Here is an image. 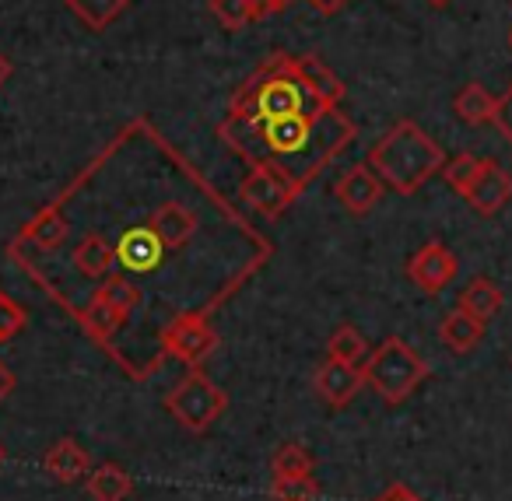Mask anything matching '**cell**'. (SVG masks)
<instances>
[{
	"label": "cell",
	"instance_id": "1",
	"mask_svg": "<svg viewBox=\"0 0 512 501\" xmlns=\"http://www.w3.org/2000/svg\"><path fill=\"white\" fill-rule=\"evenodd\" d=\"M348 88L313 53H274L228 99L218 137L249 165H271L306 190L358 127L344 113Z\"/></svg>",
	"mask_w": 512,
	"mask_h": 501
},
{
	"label": "cell",
	"instance_id": "2",
	"mask_svg": "<svg viewBox=\"0 0 512 501\" xmlns=\"http://www.w3.org/2000/svg\"><path fill=\"white\" fill-rule=\"evenodd\" d=\"M365 165L383 179V186L411 197L446 165V155L418 123L400 120L372 144L369 155H365Z\"/></svg>",
	"mask_w": 512,
	"mask_h": 501
},
{
	"label": "cell",
	"instance_id": "3",
	"mask_svg": "<svg viewBox=\"0 0 512 501\" xmlns=\"http://www.w3.org/2000/svg\"><path fill=\"white\" fill-rule=\"evenodd\" d=\"M362 375L365 386L376 389L386 403H404L428 379V365L411 344H404L400 337H386L362 361Z\"/></svg>",
	"mask_w": 512,
	"mask_h": 501
},
{
	"label": "cell",
	"instance_id": "4",
	"mask_svg": "<svg viewBox=\"0 0 512 501\" xmlns=\"http://www.w3.org/2000/svg\"><path fill=\"white\" fill-rule=\"evenodd\" d=\"M225 407H228V396L221 393L204 372H197V368H193L183 382H176V389L165 396V410H169L186 431H193V435L211 428V424L225 414Z\"/></svg>",
	"mask_w": 512,
	"mask_h": 501
},
{
	"label": "cell",
	"instance_id": "5",
	"mask_svg": "<svg viewBox=\"0 0 512 501\" xmlns=\"http://www.w3.org/2000/svg\"><path fill=\"white\" fill-rule=\"evenodd\" d=\"M162 344L183 365L200 368L214 354V347H218V333H214L207 312H179L162 330Z\"/></svg>",
	"mask_w": 512,
	"mask_h": 501
},
{
	"label": "cell",
	"instance_id": "6",
	"mask_svg": "<svg viewBox=\"0 0 512 501\" xmlns=\"http://www.w3.org/2000/svg\"><path fill=\"white\" fill-rule=\"evenodd\" d=\"M299 186L285 176V172L271 169V165H249L246 179L239 183V197L246 207H253L264 218H281L299 197Z\"/></svg>",
	"mask_w": 512,
	"mask_h": 501
},
{
	"label": "cell",
	"instance_id": "7",
	"mask_svg": "<svg viewBox=\"0 0 512 501\" xmlns=\"http://www.w3.org/2000/svg\"><path fill=\"white\" fill-rule=\"evenodd\" d=\"M477 214H498L512 200V176L495 162V158H477V169L470 183L460 193Z\"/></svg>",
	"mask_w": 512,
	"mask_h": 501
},
{
	"label": "cell",
	"instance_id": "8",
	"mask_svg": "<svg viewBox=\"0 0 512 501\" xmlns=\"http://www.w3.org/2000/svg\"><path fill=\"white\" fill-rule=\"evenodd\" d=\"M407 277H411L425 295H442L456 277V256L449 253L446 242H425V246L407 260Z\"/></svg>",
	"mask_w": 512,
	"mask_h": 501
},
{
	"label": "cell",
	"instance_id": "9",
	"mask_svg": "<svg viewBox=\"0 0 512 501\" xmlns=\"http://www.w3.org/2000/svg\"><path fill=\"white\" fill-rule=\"evenodd\" d=\"M113 249H116V263H120L127 274H151V270L162 267L165 253H169L148 225L127 228Z\"/></svg>",
	"mask_w": 512,
	"mask_h": 501
},
{
	"label": "cell",
	"instance_id": "10",
	"mask_svg": "<svg viewBox=\"0 0 512 501\" xmlns=\"http://www.w3.org/2000/svg\"><path fill=\"white\" fill-rule=\"evenodd\" d=\"M365 386V375H362V365H348V361H337V358H327L316 372V393L327 407H348Z\"/></svg>",
	"mask_w": 512,
	"mask_h": 501
},
{
	"label": "cell",
	"instance_id": "11",
	"mask_svg": "<svg viewBox=\"0 0 512 501\" xmlns=\"http://www.w3.org/2000/svg\"><path fill=\"white\" fill-rule=\"evenodd\" d=\"M334 197L341 200L344 211L362 218V214H369L372 207L383 200V179H379L369 165H351L334 183Z\"/></svg>",
	"mask_w": 512,
	"mask_h": 501
},
{
	"label": "cell",
	"instance_id": "12",
	"mask_svg": "<svg viewBox=\"0 0 512 501\" xmlns=\"http://www.w3.org/2000/svg\"><path fill=\"white\" fill-rule=\"evenodd\" d=\"M197 225V214L186 204H179V200H162L148 218V228L158 235V242L165 249H183L197 235Z\"/></svg>",
	"mask_w": 512,
	"mask_h": 501
},
{
	"label": "cell",
	"instance_id": "13",
	"mask_svg": "<svg viewBox=\"0 0 512 501\" xmlns=\"http://www.w3.org/2000/svg\"><path fill=\"white\" fill-rule=\"evenodd\" d=\"M43 470L50 473L53 480H60V484H78V480H85L88 470H92V456H88L85 445L74 442V438H57V442L46 449Z\"/></svg>",
	"mask_w": 512,
	"mask_h": 501
},
{
	"label": "cell",
	"instance_id": "14",
	"mask_svg": "<svg viewBox=\"0 0 512 501\" xmlns=\"http://www.w3.org/2000/svg\"><path fill=\"white\" fill-rule=\"evenodd\" d=\"M71 263H74V270H78L81 277H88V281H102V277L113 274L116 249H113V242L102 239L99 232H88L85 239L74 246Z\"/></svg>",
	"mask_w": 512,
	"mask_h": 501
},
{
	"label": "cell",
	"instance_id": "15",
	"mask_svg": "<svg viewBox=\"0 0 512 501\" xmlns=\"http://www.w3.org/2000/svg\"><path fill=\"white\" fill-rule=\"evenodd\" d=\"M453 113H456V120L467 123V127H488L491 116H495V95H491L481 81H470V85H463L460 92H456Z\"/></svg>",
	"mask_w": 512,
	"mask_h": 501
},
{
	"label": "cell",
	"instance_id": "16",
	"mask_svg": "<svg viewBox=\"0 0 512 501\" xmlns=\"http://www.w3.org/2000/svg\"><path fill=\"white\" fill-rule=\"evenodd\" d=\"M85 487L92 494V501H127L134 491V477H130L123 466L116 463H102L95 470H88Z\"/></svg>",
	"mask_w": 512,
	"mask_h": 501
},
{
	"label": "cell",
	"instance_id": "17",
	"mask_svg": "<svg viewBox=\"0 0 512 501\" xmlns=\"http://www.w3.org/2000/svg\"><path fill=\"white\" fill-rule=\"evenodd\" d=\"M439 337H442V344H446L453 354H470L477 344H481V337H484V323H481V319L470 316V312L453 309L446 319H442Z\"/></svg>",
	"mask_w": 512,
	"mask_h": 501
},
{
	"label": "cell",
	"instance_id": "18",
	"mask_svg": "<svg viewBox=\"0 0 512 501\" xmlns=\"http://www.w3.org/2000/svg\"><path fill=\"white\" fill-rule=\"evenodd\" d=\"M502 288H498L495 281H488V277H474V281L463 288V295H460V305L456 309H463V312H470L474 319H481L484 326L491 323V319L502 312Z\"/></svg>",
	"mask_w": 512,
	"mask_h": 501
},
{
	"label": "cell",
	"instance_id": "19",
	"mask_svg": "<svg viewBox=\"0 0 512 501\" xmlns=\"http://www.w3.org/2000/svg\"><path fill=\"white\" fill-rule=\"evenodd\" d=\"M64 4H67V11L92 32H106L109 25L130 8V0H64Z\"/></svg>",
	"mask_w": 512,
	"mask_h": 501
},
{
	"label": "cell",
	"instance_id": "20",
	"mask_svg": "<svg viewBox=\"0 0 512 501\" xmlns=\"http://www.w3.org/2000/svg\"><path fill=\"white\" fill-rule=\"evenodd\" d=\"M92 298H99L102 305H109V309L120 312L123 319H130L144 295H141V288H137L134 281H127L123 274H109V277H102V284L95 288Z\"/></svg>",
	"mask_w": 512,
	"mask_h": 501
},
{
	"label": "cell",
	"instance_id": "21",
	"mask_svg": "<svg viewBox=\"0 0 512 501\" xmlns=\"http://www.w3.org/2000/svg\"><path fill=\"white\" fill-rule=\"evenodd\" d=\"M78 319H81V326H85L88 337L99 340V344H109V340L116 337V330L127 326V319H123L120 312L109 309V305H102L99 298H92V302L78 312Z\"/></svg>",
	"mask_w": 512,
	"mask_h": 501
},
{
	"label": "cell",
	"instance_id": "22",
	"mask_svg": "<svg viewBox=\"0 0 512 501\" xmlns=\"http://www.w3.org/2000/svg\"><path fill=\"white\" fill-rule=\"evenodd\" d=\"M207 8H211V15L218 18L221 29H228V32H242L246 25L264 18L256 0H207Z\"/></svg>",
	"mask_w": 512,
	"mask_h": 501
},
{
	"label": "cell",
	"instance_id": "23",
	"mask_svg": "<svg viewBox=\"0 0 512 501\" xmlns=\"http://www.w3.org/2000/svg\"><path fill=\"white\" fill-rule=\"evenodd\" d=\"M327 358L348 361V365H362V361L369 358V340H365L355 326H337V330L330 333Z\"/></svg>",
	"mask_w": 512,
	"mask_h": 501
},
{
	"label": "cell",
	"instance_id": "24",
	"mask_svg": "<svg viewBox=\"0 0 512 501\" xmlns=\"http://www.w3.org/2000/svg\"><path fill=\"white\" fill-rule=\"evenodd\" d=\"M274 501H316L320 498V480L313 473H292V477L271 480Z\"/></svg>",
	"mask_w": 512,
	"mask_h": 501
},
{
	"label": "cell",
	"instance_id": "25",
	"mask_svg": "<svg viewBox=\"0 0 512 501\" xmlns=\"http://www.w3.org/2000/svg\"><path fill=\"white\" fill-rule=\"evenodd\" d=\"M271 470H274V477H292V473H313V456H309L306 445L285 442V445H278V452H274Z\"/></svg>",
	"mask_w": 512,
	"mask_h": 501
},
{
	"label": "cell",
	"instance_id": "26",
	"mask_svg": "<svg viewBox=\"0 0 512 501\" xmlns=\"http://www.w3.org/2000/svg\"><path fill=\"white\" fill-rule=\"evenodd\" d=\"M25 326H29V312H25L22 305L8 295V291L0 288V344L15 340Z\"/></svg>",
	"mask_w": 512,
	"mask_h": 501
},
{
	"label": "cell",
	"instance_id": "27",
	"mask_svg": "<svg viewBox=\"0 0 512 501\" xmlns=\"http://www.w3.org/2000/svg\"><path fill=\"white\" fill-rule=\"evenodd\" d=\"M491 123H495L498 134L512 144V88H505V95L495 99V116H491Z\"/></svg>",
	"mask_w": 512,
	"mask_h": 501
},
{
	"label": "cell",
	"instance_id": "28",
	"mask_svg": "<svg viewBox=\"0 0 512 501\" xmlns=\"http://www.w3.org/2000/svg\"><path fill=\"white\" fill-rule=\"evenodd\" d=\"M306 4L316 11V15L330 18V15H337V11H344V8H348L351 0H306Z\"/></svg>",
	"mask_w": 512,
	"mask_h": 501
},
{
	"label": "cell",
	"instance_id": "29",
	"mask_svg": "<svg viewBox=\"0 0 512 501\" xmlns=\"http://www.w3.org/2000/svg\"><path fill=\"white\" fill-rule=\"evenodd\" d=\"M376 501H421V498L411 491V487H404V484H393V487H386V491L379 494Z\"/></svg>",
	"mask_w": 512,
	"mask_h": 501
},
{
	"label": "cell",
	"instance_id": "30",
	"mask_svg": "<svg viewBox=\"0 0 512 501\" xmlns=\"http://www.w3.org/2000/svg\"><path fill=\"white\" fill-rule=\"evenodd\" d=\"M15 382H18V379H15V372L8 368V361L0 358V403H4L11 393H15Z\"/></svg>",
	"mask_w": 512,
	"mask_h": 501
},
{
	"label": "cell",
	"instance_id": "31",
	"mask_svg": "<svg viewBox=\"0 0 512 501\" xmlns=\"http://www.w3.org/2000/svg\"><path fill=\"white\" fill-rule=\"evenodd\" d=\"M260 4V15H281V11H288L295 4V0H256Z\"/></svg>",
	"mask_w": 512,
	"mask_h": 501
},
{
	"label": "cell",
	"instance_id": "32",
	"mask_svg": "<svg viewBox=\"0 0 512 501\" xmlns=\"http://www.w3.org/2000/svg\"><path fill=\"white\" fill-rule=\"evenodd\" d=\"M11 71H15V67H11V60H8V57H4V53H0V85H8Z\"/></svg>",
	"mask_w": 512,
	"mask_h": 501
},
{
	"label": "cell",
	"instance_id": "33",
	"mask_svg": "<svg viewBox=\"0 0 512 501\" xmlns=\"http://www.w3.org/2000/svg\"><path fill=\"white\" fill-rule=\"evenodd\" d=\"M432 8H446V4H453V0H428Z\"/></svg>",
	"mask_w": 512,
	"mask_h": 501
},
{
	"label": "cell",
	"instance_id": "34",
	"mask_svg": "<svg viewBox=\"0 0 512 501\" xmlns=\"http://www.w3.org/2000/svg\"><path fill=\"white\" fill-rule=\"evenodd\" d=\"M4 459H8V449H4V445H0V466H4Z\"/></svg>",
	"mask_w": 512,
	"mask_h": 501
},
{
	"label": "cell",
	"instance_id": "35",
	"mask_svg": "<svg viewBox=\"0 0 512 501\" xmlns=\"http://www.w3.org/2000/svg\"><path fill=\"white\" fill-rule=\"evenodd\" d=\"M509 46H512V29H509Z\"/></svg>",
	"mask_w": 512,
	"mask_h": 501
}]
</instances>
